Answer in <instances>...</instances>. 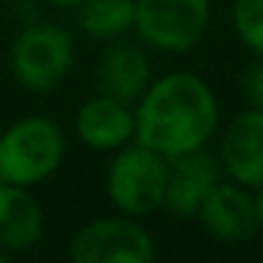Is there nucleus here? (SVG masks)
Masks as SVG:
<instances>
[{
    "label": "nucleus",
    "mask_w": 263,
    "mask_h": 263,
    "mask_svg": "<svg viewBox=\"0 0 263 263\" xmlns=\"http://www.w3.org/2000/svg\"><path fill=\"white\" fill-rule=\"evenodd\" d=\"M219 129V101L212 85L189 70L153 78L135 101V142L165 160L204 150Z\"/></svg>",
    "instance_id": "nucleus-1"
},
{
    "label": "nucleus",
    "mask_w": 263,
    "mask_h": 263,
    "mask_svg": "<svg viewBox=\"0 0 263 263\" xmlns=\"http://www.w3.org/2000/svg\"><path fill=\"white\" fill-rule=\"evenodd\" d=\"M67 140L49 116H21L0 132V181L34 189L52 178L65 160Z\"/></svg>",
    "instance_id": "nucleus-2"
},
{
    "label": "nucleus",
    "mask_w": 263,
    "mask_h": 263,
    "mask_svg": "<svg viewBox=\"0 0 263 263\" xmlns=\"http://www.w3.org/2000/svg\"><path fill=\"white\" fill-rule=\"evenodd\" d=\"M8 65L13 80L29 93H49L65 83L75 65L72 34L52 21H39L16 34Z\"/></svg>",
    "instance_id": "nucleus-3"
},
{
    "label": "nucleus",
    "mask_w": 263,
    "mask_h": 263,
    "mask_svg": "<svg viewBox=\"0 0 263 263\" xmlns=\"http://www.w3.org/2000/svg\"><path fill=\"white\" fill-rule=\"evenodd\" d=\"M168 160L145 145L129 142L114 153L106 171V196L119 214L150 217L163 209Z\"/></svg>",
    "instance_id": "nucleus-4"
},
{
    "label": "nucleus",
    "mask_w": 263,
    "mask_h": 263,
    "mask_svg": "<svg viewBox=\"0 0 263 263\" xmlns=\"http://www.w3.org/2000/svg\"><path fill=\"white\" fill-rule=\"evenodd\" d=\"M72 263H150L158 245L150 230L126 214L96 217L78 227L67 242Z\"/></svg>",
    "instance_id": "nucleus-5"
},
{
    "label": "nucleus",
    "mask_w": 263,
    "mask_h": 263,
    "mask_svg": "<svg viewBox=\"0 0 263 263\" xmlns=\"http://www.w3.org/2000/svg\"><path fill=\"white\" fill-rule=\"evenodd\" d=\"M135 31L145 47L181 54L194 49L209 29L212 0H132Z\"/></svg>",
    "instance_id": "nucleus-6"
},
{
    "label": "nucleus",
    "mask_w": 263,
    "mask_h": 263,
    "mask_svg": "<svg viewBox=\"0 0 263 263\" xmlns=\"http://www.w3.org/2000/svg\"><path fill=\"white\" fill-rule=\"evenodd\" d=\"M217 160L230 181L250 191L263 186V108H245L224 126Z\"/></svg>",
    "instance_id": "nucleus-7"
},
{
    "label": "nucleus",
    "mask_w": 263,
    "mask_h": 263,
    "mask_svg": "<svg viewBox=\"0 0 263 263\" xmlns=\"http://www.w3.org/2000/svg\"><path fill=\"white\" fill-rule=\"evenodd\" d=\"M196 217L209 237L224 245L250 242L258 232L253 191L235 181H219L201 201Z\"/></svg>",
    "instance_id": "nucleus-8"
},
{
    "label": "nucleus",
    "mask_w": 263,
    "mask_h": 263,
    "mask_svg": "<svg viewBox=\"0 0 263 263\" xmlns=\"http://www.w3.org/2000/svg\"><path fill=\"white\" fill-rule=\"evenodd\" d=\"M222 176L224 173L219 160L209 155L206 147L168 160V186L163 206L178 219L196 217L201 201L222 181Z\"/></svg>",
    "instance_id": "nucleus-9"
},
{
    "label": "nucleus",
    "mask_w": 263,
    "mask_h": 263,
    "mask_svg": "<svg viewBox=\"0 0 263 263\" xmlns=\"http://www.w3.org/2000/svg\"><path fill=\"white\" fill-rule=\"evenodd\" d=\"M78 140L96 153H116L135 142V108L132 103L96 93L75 114Z\"/></svg>",
    "instance_id": "nucleus-10"
},
{
    "label": "nucleus",
    "mask_w": 263,
    "mask_h": 263,
    "mask_svg": "<svg viewBox=\"0 0 263 263\" xmlns=\"http://www.w3.org/2000/svg\"><path fill=\"white\" fill-rule=\"evenodd\" d=\"M153 80V65L142 44L126 42L124 36L108 42L106 52L96 65V88L98 93L132 103L145 93Z\"/></svg>",
    "instance_id": "nucleus-11"
},
{
    "label": "nucleus",
    "mask_w": 263,
    "mask_h": 263,
    "mask_svg": "<svg viewBox=\"0 0 263 263\" xmlns=\"http://www.w3.org/2000/svg\"><path fill=\"white\" fill-rule=\"evenodd\" d=\"M44 237V209L26 186L0 181V250L16 255Z\"/></svg>",
    "instance_id": "nucleus-12"
},
{
    "label": "nucleus",
    "mask_w": 263,
    "mask_h": 263,
    "mask_svg": "<svg viewBox=\"0 0 263 263\" xmlns=\"http://www.w3.org/2000/svg\"><path fill=\"white\" fill-rule=\"evenodd\" d=\"M80 8V29L96 42H116L135 31V3L132 0H85Z\"/></svg>",
    "instance_id": "nucleus-13"
},
{
    "label": "nucleus",
    "mask_w": 263,
    "mask_h": 263,
    "mask_svg": "<svg viewBox=\"0 0 263 263\" xmlns=\"http://www.w3.org/2000/svg\"><path fill=\"white\" fill-rule=\"evenodd\" d=\"M232 26L237 39L263 57V0H232Z\"/></svg>",
    "instance_id": "nucleus-14"
},
{
    "label": "nucleus",
    "mask_w": 263,
    "mask_h": 263,
    "mask_svg": "<svg viewBox=\"0 0 263 263\" xmlns=\"http://www.w3.org/2000/svg\"><path fill=\"white\" fill-rule=\"evenodd\" d=\"M242 96L250 108H263V62H253L242 72Z\"/></svg>",
    "instance_id": "nucleus-15"
},
{
    "label": "nucleus",
    "mask_w": 263,
    "mask_h": 263,
    "mask_svg": "<svg viewBox=\"0 0 263 263\" xmlns=\"http://www.w3.org/2000/svg\"><path fill=\"white\" fill-rule=\"evenodd\" d=\"M253 204H255V219H258V230H263V186L255 189L253 194Z\"/></svg>",
    "instance_id": "nucleus-16"
},
{
    "label": "nucleus",
    "mask_w": 263,
    "mask_h": 263,
    "mask_svg": "<svg viewBox=\"0 0 263 263\" xmlns=\"http://www.w3.org/2000/svg\"><path fill=\"white\" fill-rule=\"evenodd\" d=\"M44 3L57 6V8H78L80 3H85V0H44Z\"/></svg>",
    "instance_id": "nucleus-17"
},
{
    "label": "nucleus",
    "mask_w": 263,
    "mask_h": 263,
    "mask_svg": "<svg viewBox=\"0 0 263 263\" xmlns=\"http://www.w3.org/2000/svg\"><path fill=\"white\" fill-rule=\"evenodd\" d=\"M8 258H11V255H8V253H3V250H0V263H6V260H8Z\"/></svg>",
    "instance_id": "nucleus-18"
},
{
    "label": "nucleus",
    "mask_w": 263,
    "mask_h": 263,
    "mask_svg": "<svg viewBox=\"0 0 263 263\" xmlns=\"http://www.w3.org/2000/svg\"><path fill=\"white\" fill-rule=\"evenodd\" d=\"M0 132H3V129H0Z\"/></svg>",
    "instance_id": "nucleus-19"
}]
</instances>
